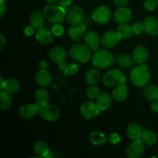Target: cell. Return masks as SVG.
<instances>
[{"mask_svg": "<svg viewBox=\"0 0 158 158\" xmlns=\"http://www.w3.org/2000/svg\"><path fill=\"white\" fill-rule=\"evenodd\" d=\"M130 80L134 86L138 88L144 87L151 80L149 68L144 64L134 66L130 73Z\"/></svg>", "mask_w": 158, "mask_h": 158, "instance_id": "1", "label": "cell"}, {"mask_svg": "<svg viewBox=\"0 0 158 158\" xmlns=\"http://www.w3.org/2000/svg\"><path fill=\"white\" fill-rule=\"evenodd\" d=\"M92 63L95 67L98 69H105L111 67L115 62L116 59L113 53L106 49H98L93 53Z\"/></svg>", "mask_w": 158, "mask_h": 158, "instance_id": "2", "label": "cell"}, {"mask_svg": "<svg viewBox=\"0 0 158 158\" xmlns=\"http://www.w3.org/2000/svg\"><path fill=\"white\" fill-rule=\"evenodd\" d=\"M69 56L73 60L79 63H85L92 57L90 48L86 44L77 43L69 48Z\"/></svg>", "mask_w": 158, "mask_h": 158, "instance_id": "3", "label": "cell"}, {"mask_svg": "<svg viewBox=\"0 0 158 158\" xmlns=\"http://www.w3.org/2000/svg\"><path fill=\"white\" fill-rule=\"evenodd\" d=\"M43 13L46 19L54 24L62 23L65 19H66V9L60 6V5L59 6H55L52 4L47 5L43 9Z\"/></svg>", "mask_w": 158, "mask_h": 158, "instance_id": "4", "label": "cell"}, {"mask_svg": "<svg viewBox=\"0 0 158 158\" xmlns=\"http://www.w3.org/2000/svg\"><path fill=\"white\" fill-rule=\"evenodd\" d=\"M127 78L123 73L119 69H112L108 70L103 76V83L105 86L112 87L120 84H125Z\"/></svg>", "mask_w": 158, "mask_h": 158, "instance_id": "5", "label": "cell"}, {"mask_svg": "<svg viewBox=\"0 0 158 158\" xmlns=\"http://www.w3.org/2000/svg\"><path fill=\"white\" fill-rule=\"evenodd\" d=\"M82 117L86 120H93L100 114V109L97 103L90 100L84 101L80 108Z\"/></svg>", "mask_w": 158, "mask_h": 158, "instance_id": "6", "label": "cell"}, {"mask_svg": "<svg viewBox=\"0 0 158 158\" xmlns=\"http://www.w3.org/2000/svg\"><path fill=\"white\" fill-rule=\"evenodd\" d=\"M39 114L45 121L54 122L59 119L60 112L56 106L46 103L43 106H40Z\"/></svg>", "mask_w": 158, "mask_h": 158, "instance_id": "7", "label": "cell"}, {"mask_svg": "<svg viewBox=\"0 0 158 158\" xmlns=\"http://www.w3.org/2000/svg\"><path fill=\"white\" fill-rule=\"evenodd\" d=\"M111 16L110 9L105 5L98 6L92 15L93 19L98 24H106L110 20Z\"/></svg>", "mask_w": 158, "mask_h": 158, "instance_id": "8", "label": "cell"}, {"mask_svg": "<svg viewBox=\"0 0 158 158\" xmlns=\"http://www.w3.org/2000/svg\"><path fill=\"white\" fill-rule=\"evenodd\" d=\"M84 12L83 9L79 6H74L69 8L66 12V21L71 26L81 24L83 23Z\"/></svg>", "mask_w": 158, "mask_h": 158, "instance_id": "9", "label": "cell"}, {"mask_svg": "<svg viewBox=\"0 0 158 158\" xmlns=\"http://www.w3.org/2000/svg\"><path fill=\"white\" fill-rule=\"evenodd\" d=\"M145 151V143L141 139L133 140L126 149V154L129 158H139Z\"/></svg>", "mask_w": 158, "mask_h": 158, "instance_id": "10", "label": "cell"}, {"mask_svg": "<svg viewBox=\"0 0 158 158\" xmlns=\"http://www.w3.org/2000/svg\"><path fill=\"white\" fill-rule=\"evenodd\" d=\"M40 106L38 103H26L23 105L18 110V115L24 120L34 118L40 113Z\"/></svg>", "mask_w": 158, "mask_h": 158, "instance_id": "11", "label": "cell"}, {"mask_svg": "<svg viewBox=\"0 0 158 158\" xmlns=\"http://www.w3.org/2000/svg\"><path fill=\"white\" fill-rule=\"evenodd\" d=\"M121 40L117 31L109 30L105 32L101 38V44L105 49H110L115 47Z\"/></svg>", "mask_w": 158, "mask_h": 158, "instance_id": "12", "label": "cell"}, {"mask_svg": "<svg viewBox=\"0 0 158 158\" xmlns=\"http://www.w3.org/2000/svg\"><path fill=\"white\" fill-rule=\"evenodd\" d=\"M113 18H114V21L118 24L127 23L132 19V12H131V9L126 6L119 7L114 12Z\"/></svg>", "mask_w": 158, "mask_h": 158, "instance_id": "13", "label": "cell"}, {"mask_svg": "<svg viewBox=\"0 0 158 158\" xmlns=\"http://www.w3.org/2000/svg\"><path fill=\"white\" fill-rule=\"evenodd\" d=\"M132 57L134 63L137 65L144 64L149 59V52L147 47L143 45L136 46L132 52Z\"/></svg>", "mask_w": 158, "mask_h": 158, "instance_id": "14", "label": "cell"}, {"mask_svg": "<svg viewBox=\"0 0 158 158\" xmlns=\"http://www.w3.org/2000/svg\"><path fill=\"white\" fill-rule=\"evenodd\" d=\"M85 31H86V26L83 23L81 24L76 25V26H72L69 29V36L73 41L79 42L84 40L85 36Z\"/></svg>", "mask_w": 158, "mask_h": 158, "instance_id": "15", "label": "cell"}, {"mask_svg": "<svg viewBox=\"0 0 158 158\" xmlns=\"http://www.w3.org/2000/svg\"><path fill=\"white\" fill-rule=\"evenodd\" d=\"M85 44L90 48L91 50H97L101 43V40L99 36L98 33L94 31H88L85 33L84 36Z\"/></svg>", "mask_w": 158, "mask_h": 158, "instance_id": "16", "label": "cell"}, {"mask_svg": "<svg viewBox=\"0 0 158 158\" xmlns=\"http://www.w3.org/2000/svg\"><path fill=\"white\" fill-rule=\"evenodd\" d=\"M143 29L150 35H158V19L154 16H148L143 21Z\"/></svg>", "mask_w": 158, "mask_h": 158, "instance_id": "17", "label": "cell"}, {"mask_svg": "<svg viewBox=\"0 0 158 158\" xmlns=\"http://www.w3.org/2000/svg\"><path fill=\"white\" fill-rule=\"evenodd\" d=\"M46 23V16L43 12L35 10L29 15V23L36 30L43 27Z\"/></svg>", "mask_w": 158, "mask_h": 158, "instance_id": "18", "label": "cell"}, {"mask_svg": "<svg viewBox=\"0 0 158 158\" xmlns=\"http://www.w3.org/2000/svg\"><path fill=\"white\" fill-rule=\"evenodd\" d=\"M54 34L52 33V30L46 29V28H41L37 30L35 34V39L40 43L43 45L51 44L54 41Z\"/></svg>", "mask_w": 158, "mask_h": 158, "instance_id": "19", "label": "cell"}, {"mask_svg": "<svg viewBox=\"0 0 158 158\" xmlns=\"http://www.w3.org/2000/svg\"><path fill=\"white\" fill-rule=\"evenodd\" d=\"M49 56L50 60L58 65L66 62V56H67L65 49L60 46L52 47L49 51Z\"/></svg>", "mask_w": 158, "mask_h": 158, "instance_id": "20", "label": "cell"}, {"mask_svg": "<svg viewBox=\"0 0 158 158\" xmlns=\"http://www.w3.org/2000/svg\"><path fill=\"white\" fill-rule=\"evenodd\" d=\"M35 80L40 86L46 87L52 83V77L50 73L46 69H39L35 73Z\"/></svg>", "mask_w": 158, "mask_h": 158, "instance_id": "21", "label": "cell"}, {"mask_svg": "<svg viewBox=\"0 0 158 158\" xmlns=\"http://www.w3.org/2000/svg\"><path fill=\"white\" fill-rule=\"evenodd\" d=\"M116 62H117V66L123 69H127L132 67L134 63L132 56L129 55L128 53H125V52L118 54L116 57Z\"/></svg>", "mask_w": 158, "mask_h": 158, "instance_id": "22", "label": "cell"}, {"mask_svg": "<svg viewBox=\"0 0 158 158\" xmlns=\"http://www.w3.org/2000/svg\"><path fill=\"white\" fill-rule=\"evenodd\" d=\"M128 89L125 84L118 85L113 90L112 97L116 102H123L127 98Z\"/></svg>", "mask_w": 158, "mask_h": 158, "instance_id": "23", "label": "cell"}, {"mask_svg": "<svg viewBox=\"0 0 158 158\" xmlns=\"http://www.w3.org/2000/svg\"><path fill=\"white\" fill-rule=\"evenodd\" d=\"M112 100L113 97H111L110 94L106 92H103L100 93V96L97 97L96 103H97V106H98V107L100 108L101 111L106 110L111 106Z\"/></svg>", "mask_w": 158, "mask_h": 158, "instance_id": "24", "label": "cell"}, {"mask_svg": "<svg viewBox=\"0 0 158 158\" xmlns=\"http://www.w3.org/2000/svg\"><path fill=\"white\" fill-rule=\"evenodd\" d=\"M89 140L90 143L94 146H103L108 140L106 135L100 131H93L89 136Z\"/></svg>", "mask_w": 158, "mask_h": 158, "instance_id": "25", "label": "cell"}, {"mask_svg": "<svg viewBox=\"0 0 158 158\" xmlns=\"http://www.w3.org/2000/svg\"><path fill=\"white\" fill-rule=\"evenodd\" d=\"M142 132H143V131H142L141 127L135 123H132L129 124L127 126V137L132 140L140 139Z\"/></svg>", "mask_w": 158, "mask_h": 158, "instance_id": "26", "label": "cell"}, {"mask_svg": "<svg viewBox=\"0 0 158 158\" xmlns=\"http://www.w3.org/2000/svg\"><path fill=\"white\" fill-rule=\"evenodd\" d=\"M34 151L40 157H49L50 154L49 147L46 142L43 140L37 141L34 145Z\"/></svg>", "mask_w": 158, "mask_h": 158, "instance_id": "27", "label": "cell"}, {"mask_svg": "<svg viewBox=\"0 0 158 158\" xmlns=\"http://www.w3.org/2000/svg\"><path fill=\"white\" fill-rule=\"evenodd\" d=\"M100 78V71L97 68H91L85 74V81L89 86L96 85Z\"/></svg>", "mask_w": 158, "mask_h": 158, "instance_id": "28", "label": "cell"}, {"mask_svg": "<svg viewBox=\"0 0 158 158\" xmlns=\"http://www.w3.org/2000/svg\"><path fill=\"white\" fill-rule=\"evenodd\" d=\"M143 95L149 101L158 100V86L155 85H147L143 90Z\"/></svg>", "mask_w": 158, "mask_h": 158, "instance_id": "29", "label": "cell"}, {"mask_svg": "<svg viewBox=\"0 0 158 158\" xmlns=\"http://www.w3.org/2000/svg\"><path fill=\"white\" fill-rule=\"evenodd\" d=\"M117 32H118L121 40H127V39L132 37V35L134 34L132 26L129 25L128 23L120 24V26L117 28Z\"/></svg>", "mask_w": 158, "mask_h": 158, "instance_id": "30", "label": "cell"}, {"mask_svg": "<svg viewBox=\"0 0 158 158\" xmlns=\"http://www.w3.org/2000/svg\"><path fill=\"white\" fill-rule=\"evenodd\" d=\"M34 97H35L36 103H38L40 106H43L49 102V94L44 88H40V89H36V91L35 92Z\"/></svg>", "mask_w": 158, "mask_h": 158, "instance_id": "31", "label": "cell"}, {"mask_svg": "<svg viewBox=\"0 0 158 158\" xmlns=\"http://www.w3.org/2000/svg\"><path fill=\"white\" fill-rule=\"evenodd\" d=\"M140 139L145 144L148 145V146H153V145L156 144L158 140L157 134L154 131H148V130L143 131Z\"/></svg>", "mask_w": 158, "mask_h": 158, "instance_id": "32", "label": "cell"}, {"mask_svg": "<svg viewBox=\"0 0 158 158\" xmlns=\"http://www.w3.org/2000/svg\"><path fill=\"white\" fill-rule=\"evenodd\" d=\"M12 99L10 93L6 90H1L0 92V108L2 110H7L12 105Z\"/></svg>", "mask_w": 158, "mask_h": 158, "instance_id": "33", "label": "cell"}, {"mask_svg": "<svg viewBox=\"0 0 158 158\" xmlns=\"http://www.w3.org/2000/svg\"><path fill=\"white\" fill-rule=\"evenodd\" d=\"M19 82L16 79L9 78L6 80L4 90L10 93V94H14V93H16L19 89Z\"/></svg>", "mask_w": 158, "mask_h": 158, "instance_id": "34", "label": "cell"}, {"mask_svg": "<svg viewBox=\"0 0 158 158\" xmlns=\"http://www.w3.org/2000/svg\"><path fill=\"white\" fill-rule=\"evenodd\" d=\"M79 70H80V66L77 63H74L67 65L64 70L63 71V73L65 77H71L77 74Z\"/></svg>", "mask_w": 158, "mask_h": 158, "instance_id": "35", "label": "cell"}, {"mask_svg": "<svg viewBox=\"0 0 158 158\" xmlns=\"http://www.w3.org/2000/svg\"><path fill=\"white\" fill-rule=\"evenodd\" d=\"M100 91L98 86L95 85H91L88 86L86 89V96L90 100H97V97L100 96Z\"/></svg>", "mask_w": 158, "mask_h": 158, "instance_id": "36", "label": "cell"}, {"mask_svg": "<svg viewBox=\"0 0 158 158\" xmlns=\"http://www.w3.org/2000/svg\"><path fill=\"white\" fill-rule=\"evenodd\" d=\"M52 32L55 36H61L64 33V27L61 25V23H56L52 28Z\"/></svg>", "mask_w": 158, "mask_h": 158, "instance_id": "37", "label": "cell"}, {"mask_svg": "<svg viewBox=\"0 0 158 158\" xmlns=\"http://www.w3.org/2000/svg\"><path fill=\"white\" fill-rule=\"evenodd\" d=\"M157 6L158 5L156 0H146L143 3V7L148 11L155 10Z\"/></svg>", "mask_w": 158, "mask_h": 158, "instance_id": "38", "label": "cell"}, {"mask_svg": "<svg viewBox=\"0 0 158 158\" xmlns=\"http://www.w3.org/2000/svg\"><path fill=\"white\" fill-rule=\"evenodd\" d=\"M120 140H121V137H120V134H119L118 133H112V134H110L109 137H108V141H109L111 144H117V143H120Z\"/></svg>", "mask_w": 158, "mask_h": 158, "instance_id": "39", "label": "cell"}, {"mask_svg": "<svg viewBox=\"0 0 158 158\" xmlns=\"http://www.w3.org/2000/svg\"><path fill=\"white\" fill-rule=\"evenodd\" d=\"M132 27L134 34H136V35H140L144 31L143 23H140V22H137V23H134L132 25Z\"/></svg>", "mask_w": 158, "mask_h": 158, "instance_id": "40", "label": "cell"}, {"mask_svg": "<svg viewBox=\"0 0 158 158\" xmlns=\"http://www.w3.org/2000/svg\"><path fill=\"white\" fill-rule=\"evenodd\" d=\"M35 29H34L31 25H29V26H26V27L25 28L24 33L26 34L27 36H32V35L34 34V32H35Z\"/></svg>", "mask_w": 158, "mask_h": 158, "instance_id": "41", "label": "cell"}, {"mask_svg": "<svg viewBox=\"0 0 158 158\" xmlns=\"http://www.w3.org/2000/svg\"><path fill=\"white\" fill-rule=\"evenodd\" d=\"M114 3L118 7H123L126 6L129 2V0H113Z\"/></svg>", "mask_w": 158, "mask_h": 158, "instance_id": "42", "label": "cell"}, {"mask_svg": "<svg viewBox=\"0 0 158 158\" xmlns=\"http://www.w3.org/2000/svg\"><path fill=\"white\" fill-rule=\"evenodd\" d=\"M58 2L60 6L63 7L64 9H66V8H68L71 5L72 0H59Z\"/></svg>", "mask_w": 158, "mask_h": 158, "instance_id": "43", "label": "cell"}, {"mask_svg": "<svg viewBox=\"0 0 158 158\" xmlns=\"http://www.w3.org/2000/svg\"><path fill=\"white\" fill-rule=\"evenodd\" d=\"M6 12V6L4 2H0V17H3Z\"/></svg>", "mask_w": 158, "mask_h": 158, "instance_id": "44", "label": "cell"}, {"mask_svg": "<svg viewBox=\"0 0 158 158\" xmlns=\"http://www.w3.org/2000/svg\"><path fill=\"white\" fill-rule=\"evenodd\" d=\"M151 109L153 112L158 113V100L152 101L151 104Z\"/></svg>", "mask_w": 158, "mask_h": 158, "instance_id": "45", "label": "cell"}, {"mask_svg": "<svg viewBox=\"0 0 158 158\" xmlns=\"http://www.w3.org/2000/svg\"><path fill=\"white\" fill-rule=\"evenodd\" d=\"M38 67L40 69H46L48 67V63L46 60H41L38 63Z\"/></svg>", "mask_w": 158, "mask_h": 158, "instance_id": "46", "label": "cell"}, {"mask_svg": "<svg viewBox=\"0 0 158 158\" xmlns=\"http://www.w3.org/2000/svg\"><path fill=\"white\" fill-rule=\"evenodd\" d=\"M0 49L2 50L6 45V40L3 35H0Z\"/></svg>", "mask_w": 158, "mask_h": 158, "instance_id": "47", "label": "cell"}, {"mask_svg": "<svg viewBox=\"0 0 158 158\" xmlns=\"http://www.w3.org/2000/svg\"><path fill=\"white\" fill-rule=\"evenodd\" d=\"M66 66H67V64H66V62H64V63H60V64H59V69L61 71H63L65 68L66 67Z\"/></svg>", "mask_w": 158, "mask_h": 158, "instance_id": "48", "label": "cell"}, {"mask_svg": "<svg viewBox=\"0 0 158 158\" xmlns=\"http://www.w3.org/2000/svg\"><path fill=\"white\" fill-rule=\"evenodd\" d=\"M0 81H1V85H0V89L3 90L5 87V83H6V80H3L2 77H0Z\"/></svg>", "mask_w": 158, "mask_h": 158, "instance_id": "49", "label": "cell"}, {"mask_svg": "<svg viewBox=\"0 0 158 158\" xmlns=\"http://www.w3.org/2000/svg\"><path fill=\"white\" fill-rule=\"evenodd\" d=\"M45 1H46L48 4H54V3H56V2H58L59 0H45Z\"/></svg>", "mask_w": 158, "mask_h": 158, "instance_id": "50", "label": "cell"}, {"mask_svg": "<svg viewBox=\"0 0 158 158\" xmlns=\"http://www.w3.org/2000/svg\"><path fill=\"white\" fill-rule=\"evenodd\" d=\"M0 2H5V0H0Z\"/></svg>", "mask_w": 158, "mask_h": 158, "instance_id": "51", "label": "cell"}, {"mask_svg": "<svg viewBox=\"0 0 158 158\" xmlns=\"http://www.w3.org/2000/svg\"><path fill=\"white\" fill-rule=\"evenodd\" d=\"M156 1H157V5H158V0H156Z\"/></svg>", "mask_w": 158, "mask_h": 158, "instance_id": "52", "label": "cell"}]
</instances>
